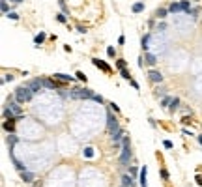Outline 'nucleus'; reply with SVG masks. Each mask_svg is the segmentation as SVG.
I'll use <instances>...</instances> for the list:
<instances>
[{"label": "nucleus", "instance_id": "1", "mask_svg": "<svg viewBox=\"0 0 202 187\" xmlns=\"http://www.w3.org/2000/svg\"><path fill=\"white\" fill-rule=\"evenodd\" d=\"M71 98L73 99H92L95 103H103L101 95H97V94L92 92V90H86V88H75L71 92Z\"/></svg>", "mask_w": 202, "mask_h": 187}, {"label": "nucleus", "instance_id": "2", "mask_svg": "<svg viewBox=\"0 0 202 187\" xmlns=\"http://www.w3.org/2000/svg\"><path fill=\"white\" fill-rule=\"evenodd\" d=\"M32 95H34V92L28 88V86H19L17 90H15V101L17 103H26V101H30L32 99Z\"/></svg>", "mask_w": 202, "mask_h": 187}, {"label": "nucleus", "instance_id": "3", "mask_svg": "<svg viewBox=\"0 0 202 187\" xmlns=\"http://www.w3.org/2000/svg\"><path fill=\"white\" fill-rule=\"evenodd\" d=\"M131 159V146H129V137L122 138V154H120V163L127 165Z\"/></svg>", "mask_w": 202, "mask_h": 187}, {"label": "nucleus", "instance_id": "4", "mask_svg": "<svg viewBox=\"0 0 202 187\" xmlns=\"http://www.w3.org/2000/svg\"><path fill=\"white\" fill-rule=\"evenodd\" d=\"M107 129H109V133H110V135H112L114 131L120 129V123H118V120L112 116V112H109V114H107Z\"/></svg>", "mask_w": 202, "mask_h": 187}, {"label": "nucleus", "instance_id": "5", "mask_svg": "<svg viewBox=\"0 0 202 187\" xmlns=\"http://www.w3.org/2000/svg\"><path fill=\"white\" fill-rule=\"evenodd\" d=\"M92 64H94L95 67H99L101 71H105V73H110V71H112L107 62H103V60H99V58H94V60H92Z\"/></svg>", "mask_w": 202, "mask_h": 187}, {"label": "nucleus", "instance_id": "6", "mask_svg": "<svg viewBox=\"0 0 202 187\" xmlns=\"http://www.w3.org/2000/svg\"><path fill=\"white\" fill-rule=\"evenodd\" d=\"M124 137H125V135H124V129H122V127L118 129V131H114L112 135H110V138H112V142H114V146H120Z\"/></svg>", "mask_w": 202, "mask_h": 187}, {"label": "nucleus", "instance_id": "7", "mask_svg": "<svg viewBox=\"0 0 202 187\" xmlns=\"http://www.w3.org/2000/svg\"><path fill=\"white\" fill-rule=\"evenodd\" d=\"M26 86H28V88L32 90L34 94H38L39 90L43 88V84H41V79H34V81H30V82H28V84H26Z\"/></svg>", "mask_w": 202, "mask_h": 187}, {"label": "nucleus", "instance_id": "8", "mask_svg": "<svg viewBox=\"0 0 202 187\" xmlns=\"http://www.w3.org/2000/svg\"><path fill=\"white\" fill-rule=\"evenodd\" d=\"M148 77H150L152 82H163V75L159 73V71H155V69H150V71H148Z\"/></svg>", "mask_w": 202, "mask_h": 187}, {"label": "nucleus", "instance_id": "9", "mask_svg": "<svg viewBox=\"0 0 202 187\" xmlns=\"http://www.w3.org/2000/svg\"><path fill=\"white\" fill-rule=\"evenodd\" d=\"M19 105H21V103H17V101H11V99H10V103H8V107L11 109V112L15 114V116H21V114H23V109H21Z\"/></svg>", "mask_w": 202, "mask_h": 187}, {"label": "nucleus", "instance_id": "10", "mask_svg": "<svg viewBox=\"0 0 202 187\" xmlns=\"http://www.w3.org/2000/svg\"><path fill=\"white\" fill-rule=\"evenodd\" d=\"M21 180H23V182H26V183H30V182H34V180H36V174H34V172H21Z\"/></svg>", "mask_w": 202, "mask_h": 187}, {"label": "nucleus", "instance_id": "11", "mask_svg": "<svg viewBox=\"0 0 202 187\" xmlns=\"http://www.w3.org/2000/svg\"><path fill=\"white\" fill-rule=\"evenodd\" d=\"M53 79H58V81H62V82H71V81H73L71 75H66V73H54Z\"/></svg>", "mask_w": 202, "mask_h": 187}, {"label": "nucleus", "instance_id": "12", "mask_svg": "<svg viewBox=\"0 0 202 187\" xmlns=\"http://www.w3.org/2000/svg\"><path fill=\"white\" fill-rule=\"evenodd\" d=\"M122 185H125V187H131V185H133V176H129V174H124V176H122Z\"/></svg>", "mask_w": 202, "mask_h": 187}, {"label": "nucleus", "instance_id": "13", "mask_svg": "<svg viewBox=\"0 0 202 187\" xmlns=\"http://www.w3.org/2000/svg\"><path fill=\"white\" fill-rule=\"evenodd\" d=\"M41 84L45 88H51V90H56V82L54 81H49V79H41Z\"/></svg>", "mask_w": 202, "mask_h": 187}, {"label": "nucleus", "instance_id": "14", "mask_svg": "<svg viewBox=\"0 0 202 187\" xmlns=\"http://www.w3.org/2000/svg\"><path fill=\"white\" fill-rule=\"evenodd\" d=\"M169 11H170V13L184 11V10H182V2H174V4H170V6H169Z\"/></svg>", "mask_w": 202, "mask_h": 187}, {"label": "nucleus", "instance_id": "15", "mask_svg": "<svg viewBox=\"0 0 202 187\" xmlns=\"http://www.w3.org/2000/svg\"><path fill=\"white\" fill-rule=\"evenodd\" d=\"M144 58H146V62H148L150 66H155L157 64V58L154 56V54H150V52H144Z\"/></svg>", "mask_w": 202, "mask_h": 187}, {"label": "nucleus", "instance_id": "16", "mask_svg": "<svg viewBox=\"0 0 202 187\" xmlns=\"http://www.w3.org/2000/svg\"><path fill=\"white\" fill-rule=\"evenodd\" d=\"M146 174H148V170H146V167L141 170V187H148V182H146Z\"/></svg>", "mask_w": 202, "mask_h": 187}, {"label": "nucleus", "instance_id": "17", "mask_svg": "<svg viewBox=\"0 0 202 187\" xmlns=\"http://www.w3.org/2000/svg\"><path fill=\"white\" fill-rule=\"evenodd\" d=\"M45 41V32H39V34H36V38H34V43L36 45H39V43H43Z\"/></svg>", "mask_w": 202, "mask_h": 187}, {"label": "nucleus", "instance_id": "18", "mask_svg": "<svg viewBox=\"0 0 202 187\" xmlns=\"http://www.w3.org/2000/svg\"><path fill=\"white\" fill-rule=\"evenodd\" d=\"M131 10H133V13H141V11L144 10V4H142V2H135Z\"/></svg>", "mask_w": 202, "mask_h": 187}, {"label": "nucleus", "instance_id": "19", "mask_svg": "<svg viewBox=\"0 0 202 187\" xmlns=\"http://www.w3.org/2000/svg\"><path fill=\"white\" fill-rule=\"evenodd\" d=\"M0 10H2V13H10V6H8V0H0Z\"/></svg>", "mask_w": 202, "mask_h": 187}, {"label": "nucleus", "instance_id": "20", "mask_svg": "<svg viewBox=\"0 0 202 187\" xmlns=\"http://www.w3.org/2000/svg\"><path fill=\"white\" fill-rule=\"evenodd\" d=\"M150 38H152L150 34H146V36H144V38L141 39V45H142V49H144V51L148 49V41H150Z\"/></svg>", "mask_w": 202, "mask_h": 187}, {"label": "nucleus", "instance_id": "21", "mask_svg": "<svg viewBox=\"0 0 202 187\" xmlns=\"http://www.w3.org/2000/svg\"><path fill=\"white\" fill-rule=\"evenodd\" d=\"M17 140H19V138L13 135V133H10V137H8V144H10V148H13V144H15Z\"/></svg>", "mask_w": 202, "mask_h": 187}, {"label": "nucleus", "instance_id": "22", "mask_svg": "<svg viewBox=\"0 0 202 187\" xmlns=\"http://www.w3.org/2000/svg\"><path fill=\"white\" fill-rule=\"evenodd\" d=\"M4 129L11 133V131H13V120H6V122H4Z\"/></svg>", "mask_w": 202, "mask_h": 187}, {"label": "nucleus", "instance_id": "23", "mask_svg": "<svg viewBox=\"0 0 202 187\" xmlns=\"http://www.w3.org/2000/svg\"><path fill=\"white\" fill-rule=\"evenodd\" d=\"M178 105H180V99H178V98H174V99H172V103L169 105V109H170L172 112H174V110H176V107H178Z\"/></svg>", "mask_w": 202, "mask_h": 187}, {"label": "nucleus", "instance_id": "24", "mask_svg": "<svg viewBox=\"0 0 202 187\" xmlns=\"http://www.w3.org/2000/svg\"><path fill=\"white\" fill-rule=\"evenodd\" d=\"M56 21H58V23H62V24H64V23H67V19H66V13H58V15H56Z\"/></svg>", "mask_w": 202, "mask_h": 187}, {"label": "nucleus", "instance_id": "25", "mask_svg": "<svg viewBox=\"0 0 202 187\" xmlns=\"http://www.w3.org/2000/svg\"><path fill=\"white\" fill-rule=\"evenodd\" d=\"M120 73H122V77H124L125 81H131V73L127 71V69H120Z\"/></svg>", "mask_w": 202, "mask_h": 187}, {"label": "nucleus", "instance_id": "26", "mask_svg": "<svg viewBox=\"0 0 202 187\" xmlns=\"http://www.w3.org/2000/svg\"><path fill=\"white\" fill-rule=\"evenodd\" d=\"M166 13H169V10H165V8H163V10H157V17H159V19H165Z\"/></svg>", "mask_w": 202, "mask_h": 187}, {"label": "nucleus", "instance_id": "27", "mask_svg": "<svg viewBox=\"0 0 202 187\" xmlns=\"http://www.w3.org/2000/svg\"><path fill=\"white\" fill-rule=\"evenodd\" d=\"M75 77H77L79 81H82V82H86V75L82 73V71H77V73H75Z\"/></svg>", "mask_w": 202, "mask_h": 187}, {"label": "nucleus", "instance_id": "28", "mask_svg": "<svg viewBox=\"0 0 202 187\" xmlns=\"http://www.w3.org/2000/svg\"><path fill=\"white\" fill-rule=\"evenodd\" d=\"M116 67H118V69H125V60H122V58L116 60Z\"/></svg>", "mask_w": 202, "mask_h": 187}, {"label": "nucleus", "instance_id": "29", "mask_svg": "<svg viewBox=\"0 0 202 187\" xmlns=\"http://www.w3.org/2000/svg\"><path fill=\"white\" fill-rule=\"evenodd\" d=\"M189 8H191V4L187 2V0H184V2H182V10L184 11H189Z\"/></svg>", "mask_w": 202, "mask_h": 187}, {"label": "nucleus", "instance_id": "30", "mask_svg": "<svg viewBox=\"0 0 202 187\" xmlns=\"http://www.w3.org/2000/svg\"><path fill=\"white\" fill-rule=\"evenodd\" d=\"M161 103H163V107H169L170 103H172V98H163V101H161Z\"/></svg>", "mask_w": 202, "mask_h": 187}, {"label": "nucleus", "instance_id": "31", "mask_svg": "<svg viewBox=\"0 0 202 187\" xmlns=\"http://www.w3.org/2000/svg\"><path fill=\"white\" fill-rule=\"evenodd\" d=\"M8 19H11V21H17V19H19V15H17V13H13V11H10V13H8Z\"/></svg>", "mask_w": 202, "mask_h": 187}, {"label": "nucleus", "instance_id": "32", "mask_svg": "<svg viewBox=\"0 0 202 187\" xmlns=\"http://www.w3.org/2000/svg\"><path fill=\"white\" fill-rule=\"evenodd\" d=\"M163 146H165L166 150H170V148H172V142H170V140H165V142H163Z\"/></svg>", "mask_w": 202, "mask_h": 187}, {"label": "nucleus", "instance_id": "33", "mask_svg": "<svg viewBox=\"0 0 202 187\" xmlns=\"http://www.w3.org/2000/svg\"><path fill=\"white\" fill-rule=\"evenodd\" d=\"M137 172H138V170H137L135 167H129V174H131V176H137Z\"/></svg>", "mask_w": 202, "mask_h": 187}, {"label": "nucleus", "instance_id": "34", "mask_svg": "<svg viewBox=\"0 0 202 187\" xmlns=\"http://www.w3.org/2000/svg\"><path fill=\"white\" fill-rule=\"evenodd\" d=\"M107 54H109V56H114V47H109V49H107Z\"/></svg>", "mask_w": 202, "mask_h": 187}, {"label": "nucleus", "instance_id": "35", "mask_svg": "<svg viewBox=\"0 0 202 187\" xmlns=\"http://www.w3.org/2000/svg\"><path fill=\"white\" fill-rule=\"evenodd\" d=\"M110 109H114V112H118V110H120V107H118V105H116V103H114V101H112V103H110Z\"/></svg>", "mask_w": 202, "mask_h": 187}, {"label": "nucleus", "instance_id": "36", "mask_svg": "<svg viewBox=\"0 0 202 187\" xmlns=\"http://www.w3.org/2000/svg\"><path fill=\"white\" fill-rule=\"evenodd\" d=\"M197 183L202 185V176H200V174H197Z\"/></svg>", "mask_w": 202, "mask_h": 187}, {"label": "nucleus", "instance_id": "37", "mask_svg": "<svg viewBox=\"0 0 202 187\" xmlns=\"http://www.w3.org/2000/svg\"><path fill=\"white\" fill-rule=\"evenodd\" d=\"M118 43H120V45H124V43H125V38H124V36H120V39H118Z\"/></svg>", "mask_w": 202, "mask_h": 187}, {"label": "nucleus", "instance_id": "38", "mask_svg": "<svg viewBox=\"0 0 202 187\" xmlns=\"http://www.w3.org/2000/svg\"><path fill=\"white\" fill-rule=\"evenodd\" d=\"M77 30H79L81 34H86V28H82V26H77Z\"/></svg>", "mask_w": 202, "mask_h": 187}, {"label": "nucleus", "instance_id": "39", "mask_svg": "<svg viewBox=\"0 0 202 187\" xmlns=\"http://www.w3.org/2000/svg\"><path fill=\"white\" fill-rule=\"evenodd\" d=\"M10 2H13V4H21V2H24V0H10Z\"/></svg>", "mask_w": 202, "mask_h": 187}, {"label": "nucleus", "instance_id": "40", "mask_svg": "<svg viewBox=\"0 0 202 187\" xmlns=\"http://www.w3.org/2000/svg\"><path fill=\"white\" fill-rule=\"evenodd\" d=\"M197 138H198V144H202V135H200V137H197Z\"/></svg>", "mask_w": 202, "mask_h": 187}, {"label": "nucleus", "instance_id": "41", "mask_svg": "<svg viewBox=\"0 0 202 187\" xmlns=\"http://www.w3.org/2000/svg\"><path fill=\"white\" fill-rule=\"evenodd\" d=\"M122 187H125V185H122Z\"/></svg>", "mask_w": 202, "mask_h": 187}]
</instances>
